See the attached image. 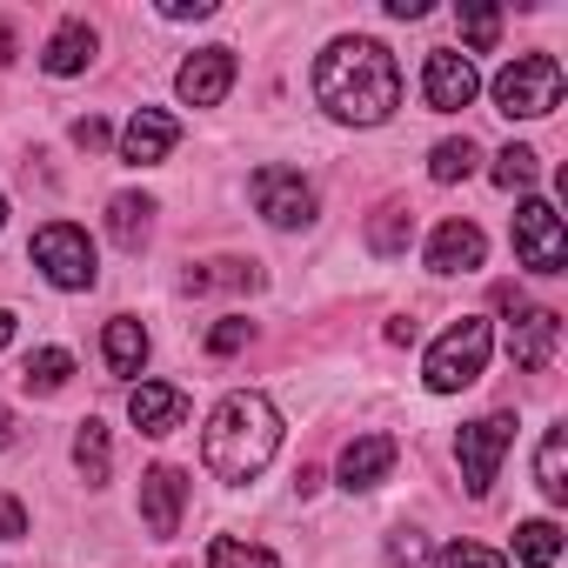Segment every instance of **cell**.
<instances>
[{"label": "cell", "instance_id": "1", "mask_svg": "<svg viewBox=\"0 0 568 568\" xmlns=\"http://www.w3.org/2000/svg\"><path fill=\"white\" fill-rule=\"evenodd\" d=\"M315 101L342 121V128H382L402 108V68L382 41L368 34H342L322 48L315 61Z\"/></svg>", "mask_w": 568, "mask_h": 568}, {"label": "cell", "instance_id": "2", "mask_svg": "<svg viewBox=\"0 0 568 568\" xmlns=\"http://www.w3.org/2000/svg\"><path fill=\"white\" fill-rule=\"evenodd\" d=\"M274 448H281V415H274L267 395L234 388V395L214 402V415H207V428H201V462H207L214 481H227V488L254 481V475L274 462Z\"/></svg>", "mask_w": 568, "mask_h": 568}, {"label": "cell", "instance_id": "3", "mask_svg": "<svg viewBox=\"0 0 568 568\" xmlns=\"http://www.w3.org/2000/svg\"><path fill=\"white\" fill-rule=\"evenodd\" d=\"M488 348H495L488 322H481V315H462V322L428 348V362H422L428 388H435V395H462V388H475L481 368H488Z\"/></svg>", "mask_w": 568, "mask_h": 568}, {"label": "cell", "instance_id": "4", "mask_svg": "<svg viewBox=\"0 0 568 568\" xmlns=\"http://www.w3.org/2000/svg\"><path fill=\"white\" fill-rule=\"evenodd\" d=\"M495 108L508 121H541L561 108V61L555 54H515L495 74Z\"/></svg>", "mask_w": 568, "mask_h": 568}, {"label": "cell", "instance_id": "5", "mask_svg": "<svg viewBox=\"0 0 568 568\" xmlns=\"http://www.w3.org/2000/svg\"><path fill=\"white\" fill-rule=\"evenodd\" d=\"M34 267L54 281L61 295H81V288H94V281H101L94 241H88V227H74V221H48V227L34 234Z\"/></svg>", "mask_w": 568, "mask_h": 568}, {"label": "cell", "instance_id": "6", "mask_svg": "<svg viewBox=\"0 0 568 568\" xmlns=\"http://www.w3.org/2000/svg\"><path fill=\"white\" fill-rule=\"evenodd\" d=\"M508 442H515V415H508V408H495V415H481V422H468V428L455 435V455H462V488H468L475 501L495 488V468H501Z\"/></svg>", "mask_w": 568, "mask_h": 568}, {"label": "cell", "instance_id": "7", "mask_svg": "<svg viewBox=\"0 0 568 568\" xmlns=\"http://www.w3.org/2000/svg\"><path fill=\"white\" fill-rule=\"evenodd\" d=\"M515 261L535 267V274H561L568 267V234H561V214L548 201H521L515 207Z\"/></svg>", "mask_w": 568, "mask_h": 568}, {"label": "cell", "instance_id": "8", "mask_svg": "<svg viewBox=\"0 0 568 568\" xmlns=\"http://www.w3.org/2000/svg\"><path fill=\"white\" fill-rule=\"evenodd\" d=\"M254 207L267 227H308L315 221V187L295 168H261L254 174Z\"/></svg>", "mask_w": 568, "mask_h": 568}, {"label": "cell", "instance_id": "9", "mask_svg": "<svg viewBox=\"0 0 568 568\" xmlns=\"http://www.w3.org/2000/svg\"><path fill=\"white\" fill-rule=\"evenodd\" d=\"M475 94H481V74H475V61H468V54L435 48V54L422 61V101H428L435 114H462Z\"/></svg>", "mask_w": 568, "mask_h": 568}, {"label": "cell", "instance_id": "10", "mask_svg": "<svg viewBox=\"0 0 568 568\" xmlns=\"http://www.w3.org/2000/svg\"><path fill=\"white\" fill-rule=\"evenodd\" d=\"M227 88H234V48H201V54H187L181 74H174L181 108H221Z\"/></svg>", "mask_w": 568, "mask_h": 568}, {"label": "cell", "instance_id": "11", "mask_svg": "<svg viewBox=\"0 0 568 568\" xmlns=\"http://www.w3.org/2000/svg\"><path fill=\"white\" fill-rule=\"evenodd\" d=\"M174 141H181V121L168 108H134V121L121 128V161L128 168H154V161L174 154Z\"/></svg>", "mask_w": 568, "mask_h": 568}, {"label": "cell", "instance_id": "12", "mask_svg": "<svg viewBox=\"0 0 568 568\" xmlns=\"http://www.w3.org/2000/svg\"><path fill=\"white\" fill-rule=\"evenodd\" d=\"M181 508H187V475L174 462H154L141 475V521H148V535H174Z\"/></svg>", "mask_w": 568, "mask_h": 568}, {"label": "cell", "instance_id": "13", "mask_svg": "<svg viewBox=\"0 0 568 568\" xmlns=\"http://www.w3.org/2000/svg\"><path fill=\"white\" fill-rule=\"evenodd\" d=\"M481 261H488V234L475 221H442L428 234V267L435 274H475Z\"/></svg>", "mask_w": 568, "mask_h": 568}, {"label": "cell", "instance_id": "14", "mask_svg": "<svg viewBox=\"0 0 568 568\" xmlns=\"http://www.w3.org/2000/svg\"><path fill=\"white\" fill-rule=\"evenodd\" d=\"M555 342H561V315L555 308H521V322L508 328V362L535 375V368L555 362Z\"/></svg>", "mask_w": 568, "mask_h": 568}, {"label": "cell", "instance_id": "15", "mask_svg": "<svg viewBox=\"0 0 568 568\" xmlns=\"http://www.w3.org/2000/svg\"><path fill=\"white\" fill-rule=\"evenodd\" d=\"M128 422L141 428V435H174L181 422H187V395L181 388H168V382H134V395H128Z\"/></svg>", "mask_w": 568, "mask_h": 568}, {"label": "cell", "instance_id": "16", "mask_svg": "<svg viewBox=\"0 0 568 568\" xmlns=\"http://www.w3.org/2000/svg\"><path fill=\"white\" fill-rule=\"evenodd\" d=\"M395 435H355L348 448H342V462H335V475H342V488L348 495H362V488H375V481H388V468H395Z\"/></svg>", "mask_w": 568, "mask_h": 568}, {"label": "cell", "instance_id": "17", "mask_svg": "<svg viewBox=\"0 0 568 568\" xmlns=\"http://www.w3.org/2000/svg\"><path fill=\"white\" fill-rule=\"evenodd\" d=\"M94 54H101V34H94L88 21H61V28L48 34V48H41V68H48L54 81H74V74L94 68Z\"/></svg>", "mask_w": 568, "mask_h": 568}, {"label": "cell", "instance_id": "18", "mask_svg": "<svg viewBox=\"0 0 568 568\" xmlns=\"http://www.w3.org/2000/svg\"><path fill=\"white\" fill-rule=\"evenodd\" d=\"M101 355H108V368H114V375H128V382H134V375L148 368V328H141L134 315H114V322H108V335H101Z\"/></svg>", "mask_w": 568, "mask_h": 568}, {"label": "cell", "instance_id": "19", "mask_svg": "<svg viewBox=\"0 0 568 568\" xmlns=\"http://www.w3.org/2000/svg\"><path fill=\"white\" fill-rule=\"evenodd\" d=\"M74 468H81V481H88V488H101V481L114 475V442H108V422H94V415H88V422L74 428Z\"/></svg>", "mask_w": 568, "mask_h": 568}, {"label": "cell", "instance_id": "20", "mask_svg": "<svg viewBox=\"0 0 568 568\" xmlns=\"http://www.w3.org/2000/svg\"><path fill=\"white\" fill-rule=\"evenodd\" d=\"M108 234L134 254V247L154 234V201H148V194H114V201H108Z\"/></svg>", "mask_w": 568, "mask_h": 568}, {"label": "cell", "instance_id": "21", "mask_svg": "<svg viewBox=\"0 0 568 568\" xmlns=\"http://www.w3.org/2000/svg\"><path fill=\"white\" fill-rule=\"evenodd\" d=\"M535 481L548 501H568V428H548L535 448Z\"/></svg>", "mask_w": 568, "mask_h": 568}, {"label": "cell", "instance_id": "22", "mask_svg": "<svg viewBox=\"0 0 568 568\" xmlns=\"http://www.w3.org/2000/svg\"><path fill=\"white\" fill-rule=\"evenodd\" d=\"M475 161H481V148L462 134V141H435L428 148V181H442V187H455V181H468L475 174Z\"/></svg>", "mask_w": 568, "mask_h": 568}, {"label": "cell", "instance_id": "23", "mask_svg": "<svg viewBox=\"0 0 568 568\" xmlns=\"http://www.w3.org/2000/svg\"><path fill=\"white\" fill-rule=\"evenodd\" d=\"M555 555H561V528H555L548 515H535V521L515 528V561H528V568H555Z\"/></svg>", "mask_w": 568, "mask_h": 568}, {"label": "cell", "instance_id": "24", "mask_svg": "<svg viewBox=\"0 0 568 568\" xmlns=\"http://www.w3.org/2000/svg\"><path fill=\"white\" fill-rule=\"evenodd\" d=\"M408 241H415V214H408L402 201H388V207L368 221V247H375V254H408Z\"/></svg>", "mask_w": 568, "mask_h": 568}, {"label": "cell", "instance_id": "25", "mask_svg": "<svg viewBox=\"0 0 568 568\" xmlns=\"http://www.w3.org/2000/svg\"><path fill=\"white\" fill-rule=\"evenodd\" d=\"M68 375H74V355H68V348H34L28 368H21V382H28L34 395H61Z\"/></svg>", "mask_w": 568, "mask_h": 568}, {"label": "cell", "instance_id": "26", "mask_svg": "<svg viewBox=\"0 0 568 568\" xmlns=\"http://www.w3.org/2000/svg\"><path fill=\"white\" fill-rule=\"evenodd\" d=\"M207 288H261V267H254V261H214V267H194V274H187V295H207Z\"/></svg>", "mask_w": 568, "mask_h": 568}, {"label": "cell", "instance_id": "27", "mask_svg": "<svg viewBox=\"0 0 568 568\" xmlns=\"http://www.w3.org/2000/svg\"><path fill=\"white\" fill-rule=\"evenodd\" d=\"M207 568H281V555L261 548V541H234V535H221V541H207Z\"/></svg>", "mask_w": 568, "mask_h": 568}, {"label": "cell", "instance_id": "28", "mask_svg": "<svg viewBox=\"0 0 568 568\" xmlns=\"http://www.w3.org/2000/svg\"><path fill=\"white\" fill-rule=\"evenodd\" d=\"M535 174H541L535 148H501V154H495V187L521 194V187H535Z\"/></svg>", "mask_w": 568, "mask_h": 568}, {"label": "cell", "instance_id": "29", "mask_svg": "<svg viewBox=\"0 0 568 568\" xmlns=\"http://www.w3.org/2000/svg\"><path fill=\"white\" fill-rule=\"evenodd\" d=\"M455 21H462V41H468L475 54H488V48L501 41V14H495V8H462Z\"/></svg>", "mask_w": 568, "mask_h": 568}, {"label": "cell", "instance_id": "30", "mask_svg": "<svg viewBox=\"0 0 568 568\" xmlns=\"http://www.w3.org/2000/svg\"><path fill=\"white\" fill-rule=\"evenodd\" d=\"M435 568H508V555H495L481 541H448V548H435Z\"/></svg>", "mask_w": 568, "mask_h": 568}, {"label": "cell", "instance_id": "31", "mask_svg": "<svg viewBox=\"0 0 568 568\" xmlns=\"http://www.w3.org/2000/svg\"><path fill=\"white\" fill-rule=\"evenodd\" d=\"M247 342H254V322H221V328L207 335V348H214V355H241Z\"/></svg>", "mask_w": 568, "mask_h": 568}, {"label": "cell", "instance_id": "32", "mask_svg": "<svg viewBox=\"0 0 568 568\" xmlns=\"http://www.w3.org/2000/svg\"><path fill=\"white\" fill-rule=\"evenodd\" d=\"M68 134H74V148H88V154H94V148H108V141H114V128H108V121H101V114H81V121H74V128H68Z\"/></svg>", "mask_w": 568, "mask_h": 568}, {"label": "cell", "instance_id": "33", "mask_svg": "<svg viewBox=\"0 0 568 568\" xmlns=\"http://www.w3.org/2000/svg\"><path fill=\"white\" fill-rule=\"evenodd\" d=\"M28 535V508L14 495H0V541H21Z\"/></svg>", "mask_w": 568, "mask_h": 568}, {"label": "cell", "instance_id": "34", "mask_svg": "<svg viewBox=\"0 0 568 568\" xmlns=\"http://www.w3.org/2000/svg\"><path fill=\"white\" fill-rule=\"evenodd\" d=\"M161 14H168V21H207L214 0H161Z\"/></svg>", "mask_w": 568, "mask_h": 568}, {"label": "cell", "instance_id": "35", "mask_svg": "<svg viewBox=\"0 0 568 568\" xmlns=\"http://www.w3.org/2000/svg\"><path fill=\"white\" fill-rule=\"evenodd\" d=\"M388 14H395V21H422V14H428V0H388Z\"/></svg>", "mask_w": 568, "mask_h": 568}, {"label": "cell", "instance_id": "36", "mask_svg": "<svg viewBox=\"0 0 568 568\" xmlns=\"http://www.w3.org/2000/svg\"><path fill=\"white\" fill-rule=\"evenodd\" d=\"M14 61V21H0V68Z\"/></svg>", "mask_w": 568, "mask_h": 568}, {"label": "cell", "instance_id": "37", "mask_svg": "<svg viewBox=\"0 0 568 568\" xmlns=\"http://www.w3.org/2000/svg\"><path fill=\"white\" fill-rule=\"evenodd\" d=\"M8 342H14V315H8V308H0V348H8Z\"/></svg>", "mask_w": 568, "mask_h": 568}, {"label": "cell", "instance_id": "38", "mask_svg": "<svg viewBox=\"0 0 568 568\" xmlns=\"http://www.w3.org/2000/svg\"><path fill=\"white\" fill-rule=\"evenodd\" d=\"M8 428H14V422H8V408H0V442H8Z\"/></svg>", "mask_w": 568, "mask_h": 568}, {"label": "cell", "instance_id": "39", "mask_svg": "<svg viewBox=\"0 0 568 568\" xmlns=\"http://www.w3.org/2000/svg\"><path fill=\"white\" fill-rule=\"evenodd\" d=\"M0 227H8V194H0Z\"/></svg>", "mask_w": 568, "mask_h": 568}]
</instances>
